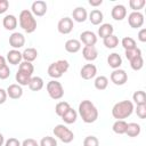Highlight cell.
<instances>
[{"instance_id": "obj_1", "label": "cell", "mask_w": 146, "mask_h": 146, "mask_svg": "<svg viewBox=\"0 0 146 146\" xmlns=\"http://www.w3.org/2000/svg\"><path fill=\"white\" fill-rule=\"evenodd\" d=\"M79 115L84 123H94L98 119V110L91 100L84 99L79 104Z\"/></svg>"}, {"instance_id": "obj_2", "label": "cell", "mask_w": 146, "mask_h": 146, "mask_svg": "<svg viewBox=\"0 0 146 146\" xmlns=\"http://www.w3.org/2000/svg\"><path fill=\"white\" fill-rule=\"evenodd\" d=\"M133 103L131 100H121L112 107V116L116 120H124L133 113Z\"/></svg>"}, {"instance_id": "obj_3", "label": "cell", "mask_w": 146, "mask_h": 146, "mask_svg": "<svg viewBox=\"0 0 146 146\" xmlns=\"http://www.w3.org/2000/svg\"><path fill=\"white\" fill-rule=\"evenodd\" d=\"M34 72V66L32 63H29V62H22L18 66V71L16 72V75H15V79H16V82H18L17 84H19L21 87H24V86H29V82L32 78V74Z\"/></svg>"}, {"instance_id": "obj_4", "label": "cell", "mask_w": 146, "mask_h": 146, "mask_svg": "<svg viewBox=\"0 0 146 146\" xmlns=\"http://www.w3.org/2000/svg\"><path fill=\"white\" fill-rule=\"evenodd\" d=\"M18 23L21 29L26 33H33L36 30V19L29 9H24L19 13Z\"/></svg>"}, {"instance_id": "obj_5", "label": "cell", "mask_w": 146, "mask_h": 146, "mask_svg": "<svg viewBox=\"0 0 146 146\" xmlns=\"http://www.w3.org/2000/svg\"><path fill=\"white\" fill-rule=\"evenodd\" d=\"M68 67H70V63L66 59H59V60H56V62L51 63L48 66L47 73L50 78L56 80V79L62 78L63 74L68 71Z\"/></svg>"}, {"instance_id": "obj_6", "label": "cell", "mask_w": 146, "mask_h": 146, "mask_svg": "<svg viewBox=\"0 0 146 146\" xmlns=\"http://www.w3.org/2000/svg\"><path fill=\"white\" fill-rule=\"evenodd\" d=\"M52 133H54L55 137H57L64 144H70L74 139L73 131H71L64 124H57V125H55V128L52 129Z\"/></svg>"}, {"instance_id": "obj_7", "label": "cell", "mask_w": 146, "mask_h": 146, "mask_svg": "<svg viewBox=\"0 0 146 146\" xmlns=\"http://www.w3.org/2000/svg\"><path fill=\"white\" fill-rule=\"evenodd\" d=\"M46 89H47V92H48L49 97L54 100H59L64 96V88H63L62 83L58 82L57 80L49 81L46 86Z\"/></svg>"}, {"instance_id": "obj_8", "label": "cell", "mask_w": 146, "mask_h": 146, "mask_svg": "<svg viewBox=\"0 0 146 146\" xmlns=\"http://www.w3.org/2000/svg\"><path fill=\"white\" fill-rule=\"evenodd\" d=\"M73 27H74V23H73V19L71 17H63L58 21V24H57V31L60 33V34H68L73 31Z\"/></svg>"}, {"instance_id": "obj_9", "label": "cell", "mask_w": 146, "mask_h": 146, "mask_svg": "<svg viewBox=\"0 0 146 146\" xmlns=\"http://www.w3.org/2000/svg\"><path fill=\"white\" fill-rule=\"evenodd\" d=\"M110 79L115 86H123L128 81V74L124 70L116 68V70H113V72L110 75Z\"/></svg>"}, {"instance_id": "obj_10", "label": "cell", "mask_w": 146, "mask_h": 146, "mask_svg": "<svg viewBox=\"0 0 146 146\" xmlns=\"http://www.w3.org/2000/svg\"><path fill=\"white\" fill-rule=\"evenodd\" d=\"M128 24L132 29H139L144 25V15L140 11H131L128 15Z\"/></svg>"}, {"instance_id": "obj_11", "label": "cell", "mask_w": 146, "mask_h": 146, "mask_svg": "<svg viewBox=\"0 0 146 146\" xmlns=\"http://www.w3.org/2000/svg\"><path fill=\"white\" fill-rule=\"evenodd\" d=\"M96 74H97V67L91 63L84 64L80 70V75L83 80H91L96 76Z\"/></svg>"}, {"instance_id": "obj_12", "label": "cell", "mask_w": 146, "mask_h": 146, "mask_svg": "<svg viewBox=\"0 0 146 146\" xmlns=\"http://www.w3.org/2000/svg\"><path fill=\"white\" fill-rule=\"evenodd\" d=\"M47 3L46 1H42V0H36L34 1L32 5H31V13L33 14V16L35 17H41L43 15H46L47 13Z\"/></svg>"}, {"instance_id": "obj_13", "label": "cell", "mask_w": 146, "mask_h": 146, "mask_svg": "<svg viewBox=\"0 0 146 146\" xmlns=\"http://www.w3.org/2000/svg\"><path fill=\"white\" fill-rule=\"evenodd\" d=\"M9 44L10 47H13V49H19L25 44V36L24 34L19 33V32H14L10 34L9 36Z\"/></svg>"}, {"instance_id": "obj_14", "label": "cell", "mask_w": 146, "mask_h": 146, "mask_svg": "<svg viewBox=\"0 0 146 146\" xmlns=\"http://www.w3.org/2000/svg\"><path fill=\"white\" fill-rule=\"evenodd\" d=\"M80 42L84 46H95L97 43V35L92 31H83L80 33Z\"/></svg>"}, {"instance_id": "obj_15", "label": "cell", "mask_w": 146, "mask_h": 146, "mask_svg": "<svg viewBox=\"0 0 146 146\" xmlns=\"http://www.w3.org/2000/svg\"><path fill=\"white\" fill-rule=\"evenodd\" d=\"M111 16L114 21H123L127 16V8L123 5H115L111 10Z\"/></svg>"}, {"instance_id": "obj_16", "label": "cell", "mask_w": 146, "mask_h": 146, "mask_svg": "<svg viewBox=\"0 0 146 146\" xmlns=\"http://www.w3.org/2000/svg\"><path fill=\"white\" fill-rule=\"evenodd\" d=\"M6 60L11 64V65H19L23 62V57H22V52L17 49H11L7 52L6 56Z\"/></svg>"}, {"instance_id": "obj_17", "label": "cell", "mask_w": 146, "mask_h": 146, "mask_svg": "<svg viewBox=\"0 0 146 146\" xmlns=\"http://www.w3.org/2000/svg\"><path fill=\"white\" fill-rule=\"evenodd\" d=\"M6 91H7V96L11 99H19L23 96V88L17 83L9 84Z\"/></svg>"}, {"instance_id": "obj_18", "label": "cell", "mask_w": 146, "mask_h": 146, "mask_svg": "<svg viewBox=\"0 0 146 146\" xmlns=\"http://www.w3.org/2000/svg\"><path fill=\"white\" fill-rule=\"evenodd\" d=\"M82 56L88 62H94L98 57V50L95 46H84L82 49Z\"/></svg>"}, {"instance_id": "obj_19", "label": "cell", "mask_w": 146, "mask_h": 146, "mask_svg": "<svg viewBox=\"0 0 146 146\" xmlns=\"http://www.w3.org/2000/svg\"><path fill=\"white\" fill-rule=\"evenodd\" d=\"M72 17H73V21H75L78 23L86 22V19L88 18L87 9L84 7H76V8H74L73 11H72Z\"/></svg>"}, {"instance_id": "obj_20", "label": "cell", "mask_w": 146, "mask_h": 146, "mask_svg": "<svg viewBox=\"0 0 146 146\" xmlns=\"http://www.w3.org/2000/svg\"><path fill=\"white\" fill-rule=\"evenodd\" d=\"M17 24H18V21H17V17L15 15H6L2 19V25L6 30L8 31H14L16 27H17Z\"/></svg>"}, {"instance_id": "obj_21", "label": "cell", "mask_w": 146, "mask_h": 146, "mask_svg": "<svg viewBox=\"0 0 146 146\" xmlns=\"http://www.w3.org/2000/svg\"><path fill=\"white\" fill-rule=\"evenodd\" d=\"M107 64L113 70L120 68L121 65H122V57L117 52H112L107 56Z\"/></svg>"}, {"instance_id": "obj_22", "label": "cell", "mask_w": 146, "mask_h": 146, "mask_svg": "<svg viewBox=\"0 0 146 146\" xmlns=\"http://www.w3.org/2000/svg\"><path fill=\"white\" fill-rule=\"evenodd\" d=\"M88 19L92 25H100L104 19V14L99 9H94L88 14Z\"/></svg>"}, {"instance_id": "obj_23", "label": "cell", "mask_w": 146, "mask_h": 146, "mask_svg": "<svg viewBox=\"0 0 146 146\" xmlns=\"http://www.w3.org/2000/svg\"><path fill=\"white\" fill-rule=\"evenodd\" d=\"M64 47H65V50H66L67 52H70V54H75V52H78V51L81 49V42H80V40H78V39H70V40H67V41L65 42Z\"/></svg>"}, {"instance_id": "obj_24", "label": "cell", "mask_w": 146, "mask_h": 146, "mask_svg": "<svg viewBox=\"0 0 146 146\" xmlns=\"http://www.w3.org/2000/svg\"><path fill=\"white\" fill-rule=\"evenodd\" d=\"M113 32H114V27L110 23L100 24V26L98 27V36H100L102 39H105L110 35H112Z\"/></svg>"}, {"instance_id": "obj_25", "label": "cell", "mask_w": 146, "mask_h": 146, "mask_svg": "<svg viewBox=\"0 0 146 146\" xmlns=\"http://www.w3.org/2000/svg\"><path fill=\"white\" fill-rule=\"evenodd\" d=\"M22 57H23V60L24 62H29V63H32L38 57V50L35 48H26L23 52H22Z\"/></svg>"}, {"instance_id": "obj_26", "label": "cell", "mask_w": 146, "mask_h": 146, "mask_svg": "<svg viewBox=\"0 0 146 146\" xmlns=\"http://www.w3.org/2000/svg\"><path fill=\"white\" fill-rule=\"evenodd\" d=\"M78 119V113L75 110H73L72 107H70L63 115H62V120L64 121V123L66 124H72L76 121Z\"/></svg>"}, {"instance_id": "obj_27", "label": "cell", "mask_w": 146, "mask_h": 146, "mask_svg": "<svg viewBox=\"0 0 146 146\" xmlns=\"http://www.w3.org/2000/svg\"><path fill=\"white\" fill-rule=\"evenodd\" d=\"M10 75V68L7 65V60L0 55V80H6Z\"/></svg>"}, {"instance_id": "obj_28", "label": "cell", "mask_w": 146, "mask_h": 146, "mask_svg": "<svg viewBox=\"0 0 146 146\" xmlns=\"http://www.w3.org/2000/svg\"><path fill=\"white\" fill-rule=\"evenodd\" d=\"M43 86H44L43 79L40 76H32L30 82H29V88L32 91H39L43 88Z\"/></svg>"}, {"instance_id": "obj_29", "label": "cell", "mask_w": 146, "mask_h": 146, "mask_svg": "<svg viewBox=\"0 0 146 146\" xmlns=\"http://www.w3.org/2000/svg\"><path fill=\"white\" fill-rule=\"evenodd\" d=\"M140 131H141V128H140V124L136 123V122H130L128 123L127 125V130H125V135H128L129 137H137L140 135Z\"/></svg>"}, {"instance_id": "obj_30", "label": "cell", "mask_w": 146, "mask_h": 146, "mask_svg": "<svg viewBox=\"0 0 146 146\" xmlns=\"http://www.w3.org/2000/svg\"><path fill=\"white\" fill-rule=\"evenodd\" d=\"M127 125L128 123L124 120H116L112 125V130L116 135H124L127 130Z\"/></svg>"}, {"instance_id": "obj_31", "label": "cell", "mask_w": 146, "mask_h": 146, "mask_svg": "<svg viewBox=\"0 0 146 146\" xmlns=\"http://www.w3.org/2000/svg\"><path fill=\"white\" fill-rule=\"evenodd\" d=\"M94 86L97 90H105L108 86V79L105 76V75H99L95 79V82H94Z\"/></svg>"}, {"instance_id": "obj_32", "label": "cell", "mask_w": 146, "mask_h": 146, "mask_svg": "<svg viewBox=\"0 0 146 146\" xmlns=\"http://www.w3.org/2000/svg\"><path fill=\"white\" fill-rule=\"evenodd\" d=\"M132 100L136 105H146V94L143 90H137L132 95Z\"/></svg>"}, {"instance_id": "obj_33", "label": "cell", "mask_w": 146, "mask_h": 146, "mask_svg": "<svg viewBox=\"0 0 146 146\" xmlns=\"http://www.w3.org/2000/svg\"><path fill=\"white\" fill-rule=\"evenodd\" d=\"M103 43H104V46H105L106 48H108V49H114V48H116L117 44H119V38H117L116 35L112 34V35H110V36H107V38H105V39H103Z\"/></svg>"}, {"instance_id": "obj_34", "label": "cell", "mask_w": 146, "mask_h": 146, "mask_svg": "<svg viewBox=\"0 0 146 146\" xmlns=\"http://www.w3.org/2000/svg\"><path fill=\"white\" fill-rule=\"evenodd\" d=\"M71 106H70V104L67 103V102H58L57 104H56V106H55V113L59 116V117H62V115L70 108Z\"/></svg>"}, {"instance_id": "obj_35", "label": "cell", "mask_w": 146, "mask_h": 146, "mask_svg": "<svg viewBox=\"0 0 146 146\" xmlns=\"http://www.w3.org/2000/svg\"><path fill=\"white\" fill-rule=\"evenodd\" d=\"M121 44H122V47L124 48V50L133 49V48H136V47H137L135 39H133V38H131V36H124V38L121 40Z\"/></svg>"}, {"instance_id": "obj_36", "label": "cell", "mask_w": 146, "mask_h": 146, "mask_svg": "<svg viewBox=\"0 0 146 146\" xmlns=\"http://www.w3.org/2000/svg\"><path fill=\"white\" fill-rule=\"evenodd\" d=\"M129 63H130V67H131L133 71H139V70H141L143 66H144V58H143V55H141V56H138V57H136V58H133V59H131Z\"/></svg>"}, {"instance_id": "obj_37", "label": "cell", "mask_w": 146, "mask_h": 146, "mask_svg": "<svg viewBox=\"0 0 146 146\" xmlns=\"http://www.w3.org/2000/svg\"><path fill=\"white\" fill-rule=\"evenodd\" d=\"M124 55H125V58L130 62L131 59L138 57V56H141V50L139 48H133V49H129V50H124Z\"/></svg>"}, {"instance_id": "obj_38", "label": "cell", "mask_w": 146, "mask_h": 146, "mask_svg": "<svg viewBox=\"0 0 146 146\" xmlns=\"http://www.w3.org/2000/svg\"><path fill=\"white\" fill-rule=\"evenodd\" d=\"M145 5H146L145 0H130L129 1V6L132 9V11H139L140 9L144 8Z\"/></svg>"}, {"instance_id": "obj_39", "label": "cell", "mask_w": 146, "mask_h": 146, "mask_svg": "<svg viewBox=\"0 0 146 146\" xmlns=\"http://www.w3.org/2000/svg\"><path fill=\"white\" fill-rule=\"evenodd\" d=\"M39 146H57V140L51 136H46L40 140Z\"/></svg>"}, {"instance_id": "obj_40", "label": "cell", "mask_w": 146, "mask_h": 146, "mask_svg": "<svg viewBox=\"0 0 146 146\" xmlns=\"http://www.w3.org/2000/svg\"><path fill=\"white\" fill-rule=\"evenodd\" d=\"M83 146H99V140L96 136H87L83 139Z\"/></svg>"}, {"instance_id": "obj_41", "label": "cell", "mask_w": 146, "mask_h": 146, "mask_svg": "<svg viewBox=\"0 0 146 146\" xmlns=\"http://www.w3.org/2000/svg\"><path fill=\"white\" fill-rule=\"evenodd\" d=\"M133 111H136V114L139 119L144 120L146 117V105H137L136 110H133Z\"/></svg>"}, {"instance_id": "obj_42", "label": "cell", "mask_w": 146, "mask_h": 146, "mask_svg": "<svg viewBox=\"0 0 146 146\" xmlns=\"http://www.w3.org/2000/svg\"><path fill=\"white\" fill-rule=\"evenodd\" d=\"M3 146H21V141L17 138L11 137V138H9V139H7L5 141Z\"/></svg>"}, {"instance_id": "obj_43", "label": "cell", "mask_w": 146, "mask_h": 146, "mask_svg": "<svg viewBox=\"0 0 146 146\" xmlns=\"http://www.w3.org/2000/svg\"><path fill=\"white\" fill-rule=\"evenodd\" d=\"M21 146H39V143L33 138H27L21 143Z\"/></svg>"}, {"instance_id": "obj_44", "label": "cell", "mask_w": 146, "mask_h": 146, "mask_svg": "<svg viewBox=\"0 0 146 146\" xmlns=\"http://www.w3.org/2000/svg\"><path fill=\"white\" fill-rule=\"evenodd\" d=\"M9 8L8 0H0V14H5Z\"/></svg>"}, {"instance_id": "obj_45", "label": "cell", "mask_w": 146, "mask_h": 146, "mask_svg": "<svg viewBox=\"0 0 146 146\" xmlns=\"http://www.w3.org/2000/svg\"><path fill=\"white\" fill-rule=\"evenodd\" d=\"M138 40L140 42H146V29H141L138 32Z\"/></svg>"}, {"instance_id": "obj_46", "label": "cell", "mask_w": 146, "mask_h": 146, "mask_svg": "<svg viewBox=\"0 0 146 146\" xmlns=\"http://www.w3.org/2000/svg\"><path fill=\"white\" fill-rule=\"evenodd\" d=\"M7 91L5 90V89H2V88H0V105L1 104H3L6 100H7Z\"/></svg>"}, {"instance_id": "obj_47", "label": "cell", "mask_w": 146, "mask_h": 146, "mask_svg": "<svg viewBox=\"0 0 146 146\" xmlns=\"http://www.w3.org/2000/svg\"><path fill=\"white\" fill-rule=\"evenodd\" d=\"M103 3V0H89V5L92 7H98Z\"/></svg>"}, {"instance_id": "obj_48", "label": "cell", "mask_w": 146, "mask_h": 146, "mask_svg": "<svg viewBox=\"0 0 146 146\" xmlns=\"http://www.w3.org/2000/svg\"><path fill=\"white\" fill-rule=\"evenodd\" d=\"M3 144H5V137H3V135L0 132V146H3Z\"/></svg>"}]
</instances>
